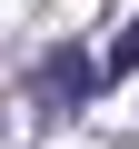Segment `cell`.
I'll return each instance as SVG.
<instances>
[{
    "mask_svg": "<svg viewBox=\"0 0 139 149\" xmlns=\"http://www.w3.org/2000/svg\"><path fill=\"white\" fill-rule=\"evenodd\" d=\"M99 80H109V60H80V50H50V60H40V90H50V100H90Z\"/></svg>",
    "mask_w": 139,
    "mask_h": 149,
    "instance_id": "1",
    "label": "cell"
},
{
    "mask_svg": "<svg viewBox=\"0 0 139 149\" xmlns=\"http://www.w3.org/2000/svg\"><path fill=\"white\" fill-rule=\"evenodd\" d=\"M129 70H139V10H129V30L109 40V80H129Z\"/></svg>",
    "mask_w": 139,
    "mask_h": 149,
    "instance_id": "2",
    "label": "cell"
}]
</instances>
